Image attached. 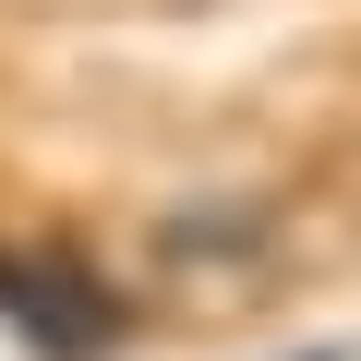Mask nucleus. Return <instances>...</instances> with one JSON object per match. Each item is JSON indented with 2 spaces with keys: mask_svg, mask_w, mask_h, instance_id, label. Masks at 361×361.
Instances as JSON below:
<instances>
[{
  "mask_svg": "<svg viewBox=\"0 0 361 361\" xmlns=\"http://www.w3.org/2000/svg\"><path fill=\"white\" fill-rule=\"evenodd\" d=\"M0 325H25L49 361H109L121 349V289H97L73 253H0Z\"/></svg>",
  "mask_w": 361,
  "mask_h": 361,
  "instance_id": "f257e3e1",
  "label": "nucleus"
},
{
  "mask_svg": "<svg viewBox=\"0 0 361 361\" xmlns=\"http://www.w3.org/2000/svg\"><path fill=\"white\" fill-rule=\"evenodd\" d=\"M301 361H337V349H301Z\"/></svg>",
  "mask_w": 361,
  "mask_h": 361,
  "instance_id": "f03ea898",
  "label": "nucleus"
}]
</instances>
